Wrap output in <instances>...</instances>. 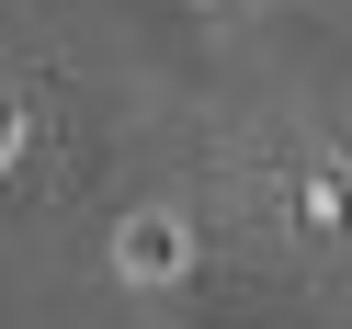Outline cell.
I'll return each mask as SVG.
<instances>
[{
	"label": "cell",
	"instance_id": "cell-1",
	"mask_svg": "<svg viewBox=\"0 0 352 329\" xmlns=\"http://www.w3.org/2000/svg\"><path fill=\"white\" fill-rule=\"evenodd\" d=\"M114 273H125V284H182V273H193V227H182V216H125Z\"/></svg>",
	"mask_w": 352,
	"mask_h": 329
},
{
	"label": "cell",
	"instance_id": "cell-2",
	"mask_svg": "<svg viewBox=\"0 0 352 329\" xmlns=\"http://www.w3.org/2000/svg\"><path fill=\"white\" fill-rule=\"evenodd\" d=\"M12 148H23V114H12V102H0V170H12Z\"/></svg>",
	"mask_w": 352,
	"mask_h": 329
}]
</instances>
